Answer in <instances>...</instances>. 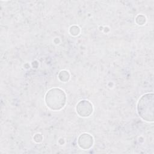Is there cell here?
<instances>
[{"label":"cell","mask_w":154,"mask_h":154,"mask_svg":"<svg viewBox=\"0 0 154 154\" xmlns=\"http://www.w3.org/2000/svg\"><path fill=\"white\" fill-rule=\"evenodd\" d=\"M143 100H140L138 104L139 114L144 119H146L147 116H153V100L150 102L149 99V94L147 96H144L142 98Z\"/></svg>","instance_id":"obj_1"}]
</instances>
